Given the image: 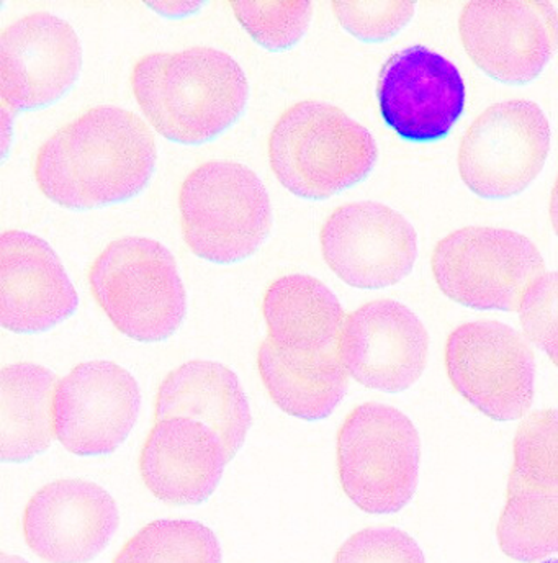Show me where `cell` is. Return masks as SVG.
I'll use <instances>...</instances> for the list:
<instances>
[{
	"mask_svg": "<svg viewBox=\"0 0 558 563\" xmlns=\"http://www.w3.org/2000/svg\"><path fill=\"white\" fill-rule=\"evenodd\" d=\"M156 161L155 135L138 115L96 107L43 143L33 170L46 199L89 211L138 197L155 176Z\"/></svg>",
	"mask_w": 558,
	"mask_h": 563,
	"instance_id": "cell-1",
	"label": "cell"
},
{
	"mask_svg": "<svg viewBox=\"0 0 558 563\" xmlns=\"http://www.w3.org/2000/svg\"><path fill=\"white\" fill-rule=\"evenodd\" d=\"M132 87L149 125L183 146L228 132L249 100V82L236 59L209 46L145 56L133 68Z\"/></svg>",
	"mask_w": 558,
	"mask_h": 563,
	"instance_id": "cell-2",
	"label": "cell"
},
{
	"mask_svg": "<svg viewBox=\"0 0 558 563\" xmlns=\"http://www.w3.org/2000/svg\"><path fill=\"white\" fill-rule=\"evenodd\" d=\"M379 150L366 126L331 103H295L269 136L277 180L293 196L326 200L353 189L372 173Z\"/></svg>",
	"mask_w": 558,
	"mask_h": 563,
	"instance_id": "cell-3",
	"label": "cell"
},
{
	"mask_svg": "<svg viewBox=\"0 0 558 563\" xmlns=\"http://www.w3.org/2000/svg\"><path fill=\"white\" fill-rule=\"evenodd\" d=\"M179 210L187 246L220 266L249 260L272 231L266 186L233 161H210L192 170L180 186Z\"/></svg>",
	"mask_w": 558,
	"mask_h": 563,
	"instance_id": "cell-4",
	"label": "cell"
},
{
	"mask_svg": "<svg viewBox=\"0 0 558 563\" xmlns=\"http://www.w3.org/2000/svg\"><path fill=\"white\" fill-rule=\"evenodd\" d=\"M89 285L113 327L138 343H160L177 333L187 297L170 251L149 238H122L93 261Z\"/></svg>",
	"mask_w": 558,
	"mask_h": 563,
	"instance_id": "cell-5",
	"label": "cell"
},
{
	"mask_svg": "<svg viewBox=\"0 0 558 563\" xmlns=\"http://www.w3.org/2000/svg\"><path fill=\"white\" fill-rule=\"evenodd\" d=\"M421 439L397 408H354L337 434V471L347 498L369 515H392L413 498L420 481Z\"/></svg>",
	"mask_w": 558,
	"mask_h": 563,
	"instance_id": "cell-6",
	"label": "cell"
},
{
	"mask_svg": "<svg viewBox=\"0 0 558 563\" xmlns=\"http://www.w3.org/2000/svg\"><path fill=\"white\" fill-rule=\"evenodd\" d=\"M431 266L443 294L473 310H521L527 291L546 274L529 238L488 227L462 228L444 238Z\"/></svg>",
	"mask_w": 558,
	"mask_h": 563,
	"instance_id": "cell-7",
	"label": "cell"
},
{
	"mask_svg": "<svg viewBox=\"0 0 558 563\" xmlns=\"http://www.w3.org/2000/svg\"><path fill=\"white\" fill-rule=\"evenodd\" d=\"M450 384L494 421H514L531 410L536 362L527 341L500 321L457 328L446 343Z\"/></svg>",
	"mask_w": 558,
	"mask_h": 563,
	"instance_id": "cell-8",
	"label": "cell"
},
{
	"mask_svg": "<svg viewBox=\"0 0 558 563\" xmlns=\"http://www.w3.org/2000/svg\"><path fill=\"white\" fill-rule=\"evenodd\" d=\"M549 151V120L537 103H494L460 143V176L483 199H510L539 176Z\"/></svg>",
	"mask_w": 558,
	"mask_h": 563,
	"instance_id": "cell-9",
	"label": "cell"
},
{
	"mask_svg": "<svg viewBox=\"0 0 558 563\" xmlns=\"http://www.w3.org/2000/svg\"><path fill=\"white\" fill-rule=\"evenodd\" d=\"M80 70L79 35L53 13H32L0 33V97L12 115L55 106L78 84Z\"/></svg>",
	"mask_w": 558,
	"mask_h": 563,
	"instance_id": "cell-10",
	"label": "cell"
},
{
	"mask_svg": "<svg viewBox=\"0 0 558 563\" xmlns=\"http://www.w3.org/2000/svg\"><path fill=\"white\" fill-rule=\"evenodd\" d=\"M470 59L504 84L536 79L558 48V12L550 2L491 0L469 2L459 20Z\"/></svg>",
	"mask_w": 558,
	"mask_h": 563,
	"instance_id": "cell-11",
	"label": "cell"
},
{
	"mask_svg": "<svg viewBox=\"0 0 558 563\" xmlns=\"http://www.w3.org/2000/svg\"><path fill=\"white\" fill-rule=\"evenodd\" d=\"M320 243L330 269L350 287L366 290L400 284L417 257L413 224L377 202L337 207L321 228Z\"/></svg>",
	"mask_w": 558,
	"mask_h": 563,
	"instance_id": "cell-12",
	"label": "cell"
},
{
	"mask_svg": "<svg viewBox=\"0 0 558 563\" xmlns=\"http://www.w3.org/2000/svg\"><path fill=\"white\" fill-rule=\"evenodd\" d=\"M140 404L138 384L122 365L82 362L56 387V438L79 457L112 454L135 428Z\"/></svg>",
	"mask_w": 558,
	"mask_h": 563,
	"instance_id": "cell-13",
	"label": "cell"
},
{
	"mask_svg": "<svg viewBox=\"0 0 558 563\" xmlns=\"http://www.w3.org/2000/svg\"><path fill=\"white\" fill-rule=\"evenodd\" d=\"M383 122L411 143L446 139L466 109L459 69L426 46L395 53L380 70L377 86Z\"/></svg>",
	"mask_w": 558,
	"mask_h": 563,
	"instance_id": "cell-14",
	"label": "cell"
},
{
	"mask_svg": "<svg viewBox=\"0 0 558 563\" xmlns=\"http://www.w3.org/2000/svg\"><path fill=\"white\" fill-rule=\"evenodd\" d=\"M339 354L349 377L364 387L400 394L423 375L429 334L400 301L373 300L347 314Z\"/></svg>",
	"mask_w": 558,
	"mask_h": 563,
	"instance_id": "cell-15",
	"label": "cell"
},
{
	"mask_svg": "<svg viewBox=\"0 0 558 563\" xmlns=\"http://www.w3.org/2000/svg\"><path fill=\"white\" fill-rule=\"evenodd\" d=\"M120 525L115 499L92 482L63 478L36 492L23 512V536L48 563L99 558Z\"/></svg>",
	"mask_w": 558,
	"mask_h": 563,
	"instance_id": "cell-16",
	"label": "cell"
},
{
	"mask_svg": "<svg viewBox=\"0 0 558 563\" xmlns=\"http://www.w3.org/2000/svg\"><path fill=\"white\" fill-rule=\"evenodd\" d=\"M79 297L58 254L26 231L0 238V323L16 334H38L69 320Z\"/></svg>",
	"mask_w": 558,
	"mask_h": 563,
	"instance_id": "cell-17",
	"label": "cell"
},
{
	"mask_svg": "<svg viewBox=\"0 0 558 563\" xmlns=\"http://www.w3.org/2000/svg\"><path fill=\"white\" fill-rule=\"evenodd\" d=\"M232 461L222 439L190 418L156 421L140 457L148 490L170 506H197L215 493Z\"/></svg>",
	"mask_w": 558,
	"mask_h": 563,
	"instance_id": "cell-18",
	"label": "cell"
},
{
	"mask_svg": "<svg viewBox=\"0 0 558 563\" xmlns=\"http://www.w3.org/2000/svg\"><path fill=\"white\" fill-rule=\"evenodd\" d=\"M267 341L295 362L341 358L339 344L347 314L336 295L305 274L274 280L263 300Z\"/></svg>",
	"mask_w": 558,
	"mask_h": 563,
	"instance_id": "cell-19",
	"label": "cell"
},
{
	"mask_svg": "<svg viewBox=\"0 0 558 563\" xmlns=\"http://www.w3.org/2000/svg\"><path fill=\"white\" fill-rule=\"evenodd\" d=\"M190 418L216 432L230 459L238 454L253 424L238 375L212 361H190L170 372L156 397V421Z\"/></svg>",
	"mask_w": 558,
	"mask_h": 563,
	"instance_id": "cell-20",
	"label": "cell"
},
{
	"mask_svg": "<svg viewBox=\"0 0 558 563\" xmlns=\"http://www.w3.org/2000/svg\"><path fill=\"white\" fill-rule=\"evenodd\" d=\"M59 378L43 365L20 362L0 372V461L23 464L48 451L55 434Z\"/></svg>",
	"mask_w": 558,
	"mask_h": 563,
	"instance_id": "cell-21",
	"label": "cell"
},
{
	"mask_svg": "<svg viewBox=\"0 0 558 563\" xmlns=\"http://www.w3.org/2000/svg\"><path fill=\"white\" fill-rule=\"evenodd\" d=\"M257 367L274 404L300 420L319 421L330 417L349 387V374L341 358L290 361L267 340L260 344Z\"/></svg>",
	"mask_w": 558,
	"mask_h": 563,
	"instance_id": "cell-22",
	"label": "cell"
},
{
	"mask_svg": "<svg viewBox=\"0 0 558 563\" xmlns=\"http://www.w3.org/2000/svg\"><path fill=\"white\" fill-rule=\"evenodd\" d=\"M498 544L513 561L531 563L558 554V490H534L507 482Z\"/></svg>",
	"mask_w": 558,
	"mask_h": 563,
	"instance_id": "cell-23",
	"label": "cell"
},
{
	"mask_svg": "<svg viewBox=\"0 0 558 563\" xmlns=\"http://www.w3.org/2000/svg\"><path fill=\"white\" fill-rule=\"evenodd\" d=\"M113 563H222V548L202 522L158 519L136 532Z\"/></svg>",
	"mask_w": 558,
	"mask_h": 563,
	"instance_id": "cell-24",
	"label": "cell"
},
{
	"mask_svg": "<svg viewBox=\"0 0 558 563\" xmlns=\"http://www.w3.org/2000/svg\"><path fill=\"white\" fill-rule=\"evenodd\" d=\"M510 484L558 490V410L531 413L514 438Z\"/></svg>",
	"mask_w": 558,
	"mask_h": 563,
	"instance_id": "cell-25",
	"label": "cell"
},
{
	"mask_svg": "<svg viewBox=\"0 0 558 563\" xmlns=\"http://www.w3.org/2000/svg\"><path fill=\"white\" fill-rule=\"evenodd\" d=\"M230 7L250 38L274 53L299 45L315 12L312 2H230Z\"/></svg>",
	"mask_w": 558,
	"mask_h": 563,
	"instance_id": "cell-26",
	"label": "cell"
},
{
	"mask_svg": "<svg viewBox=\"0 0 558 563\" xmlns=\"http://www.w3.org/2000/svg\"><path fill=\"white\" fill-rule=\"evenodd\" d=\"M416 3L401 0L333 2L334 15L360 42L382 43L399 35L413 20Z\"/></svg>",
	"mask_w": 558,
	"mask_h": 563,
	"instance_id": "cell-27",
	"label": "cell"
},
{
	"mask_svg": "<svg viewBox=\"0 0 558 563\" xmlns=\"http://www.w3.org/2000/svg\"><path fill=\"white\" fill-rule=\"evenodd\" d=\"M333 563H426V558L408 532L376 526L350 536Z\"/></svg>",
	"mask_w": 558,
	"mask_h": 563,
	"instance_id": "cell-28",
	"label": "cell"
},
{
	"mask_svg": "<svg viewBox=\"0 0 558 563\" xmlns=\"http://www.w3.org/2000/svg\"><path fill=\"white\" fill-rule=\"evenodd\" d=\"M521 324L527 340L549 355L558 367V273H546L521 305Z\"/></svg>",
	"mask_w": 558,
	"mask_h": 563,
	"instance_id": "cell-29",
	"label": "cell"
},
{
	"mask_svg": "<svg viewBox=\"0 0 558 563\" xmlns=\"http://www.w3.org/2000/svg\"><path fill=\"white\" fill-rule=\"evenodd\" d=\"M148 9L155 10L159 15L167 16V19H183V16L196 15L205 3L203 2H146Z\"/></svg>",
	"mask_w": 558,
	"mask_h": 563,
	"instance_id": "cell-30",
	"label": "cell"
},
{
	"mask_svg": "<svg viewBox=\"0 0 558 563\" xmlns=\"http://www.w3.org/2000/svg\"><path fill=\"white\" fill-rule=\"evenodd\" d=\"M550 221H553L554 230H556L558 236V177L553 189V196H550Z\"/></svg>",
	"mask_w": 558,
	"mask_h": 563,
	"instance_id": "cell-31",
	"label": "cell"
},
{
	"mask_svg": "<svg viewBox=\"0 0 558 563\" xmlns=\"http://www.w3.org/2000/svg\"><path fill=\"white\" fill-rule=\"evenodd\" d=\"M0 563H29V562L23 561V559L19 558V555H9V554H5V552H2V554H0Z\"/></svg>",
	"mask_w": 558,
	"mask_h": 563,
	"instance_id": "cell-32",
	"label": "cell"
},
{
	"mask_svg": "<svg viewBox=\"0 0 558 563\" xmlns=\"http://www.w3.org/2000/svg\"><path fill=\"white\" fill-rule=\"evenodd\" d=\"M544 563H558V561H549V562H544Z\"/></svg>",
	"mask_w": 558,
	"mask_h": 563,
	"instance_id": "cell-33",
	"label": "cell"
}]
</instances>
